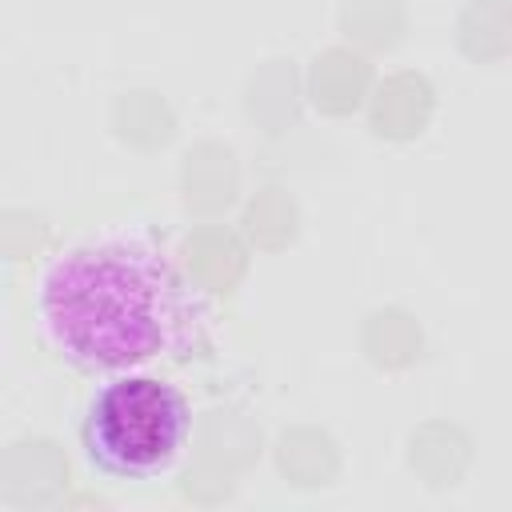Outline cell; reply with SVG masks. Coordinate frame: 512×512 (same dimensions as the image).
<instances>
[{
	"label": "cell",
	"mask_w": 512,
	"mask_h": 512,
	"mask_svg": "<svg viewBox=\"0 0 512 512\" xmlns=\"http://www.w3.org/2000/svg\"><path fill=\"white\" fill-rule=\"evenodd\" d=\"M36 328L72 372L108 380L192 360L208 344V304L156 236L112 228L48 260Z\"/></svg>",
	"instance_id": "1"
},
{
	"label": "cell",
	"mask_w": 512,
	"mask_h": 512,
	"mask_svg": "<svg viewBox=\"0 0 512 512\" xmlns=\"http://www.w3.org/2000/svg\"><path fill=\"white\" fill-rule=\"evenodd\" d=\"M192 436L188 396L152 372L108 376L80 420L84 460L112 480H156L180 464Z\"/></svg>",
	"instance_id": "2"
}]
</instances>
